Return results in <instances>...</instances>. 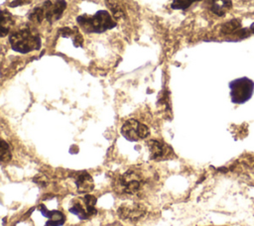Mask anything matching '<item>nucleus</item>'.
I'll return each mask as SVG.
<instances>
[{
    "instance_id": "obj_17",
    "label": "nucleus",
    "mask_w": 254,
    "mask_h": 226,
    "mask_svg": "<svg viewBox=\"0 0 254 226\" xmlns=\"http://www.w3.org/2000/svg\"><path fill=\"white\" fill-rule=\"evenodd\" d=\"M10 159H11L10 147L4 140H2V142H1V161L3 163H6V162L10 161Z\"/></svg>"
},
{
    "instance_id": "obj_11",
    "label": "nucleus",
    "mask_w": 254,
    "mask_h": 226,
    "mask_svg": "<svg viewBox=\"0 0 254 226\" xmlns=\"http://www.w3.org/2000/svg\"><path fill=\"white\" fill-rule=\"evenodd\" d=\"M42 214L49 218L46 226H62L65 221V216L63 212L59 210H48L44 204L39 206Z\"/></svg>"
},
{
    "instance_id": "obj_13",
    "label": "nucleus",
    "mask_w": 254,
    "mask_h": 226,
    "mask_svg": "<svg viewBox=\"0 0 254 226\" xmlns=\"http://www.w3.org/2000/svg\"><path fill=\"white\" fill-rule=\"evenodd\" d=\"M1 14V36L4 37L10 31L11 27L14 24V21L11 14L7 10H2Z\"/></svg>"
},
{
    "instance_id": "obj_2",
    "label": "nucleus",
    "mask_w": 254,
    "mask_h": 226,
    "mask_svg": "<svg viewBox=\"0 0 254 226\" xmlns=\"http://www.w3.org/2000/svg\"><path fill=\"white\" fill-rule=\"evenodd\" d=\"M79 27L86 33H103L116 26V22L105 10H99L93 15H80L76 18Z\"/></svg>"
},
{
    "instance_id": "obj_5",
    "label": "nucleus",
    "mask_w": 254,
    "mask_h": 226,
    "mask_svg": "<svg viewBox=\"0 0 254 226\" xmlns=\"http://www.w3.org/2000/svg\"><path fill=\"white\" fill-rule=\"evenodd\" d=\"M96 197L90 194H85L81 198H77L71 202L69 212L76 215L79 219H88L96 213Z\"/></svg>"
},
{
    "instance_id": "obj_9",
    "label": "nucleus",
    "mask_w": 254,
    "mask_h": 226,
    "mask_svg": "<svg viewBox=\"0 0 254 226\" xmlns=\"http://www.w3.org/2000/svg\"><path fill=\"white\" fill-rule=\"evenodd\" d=\"M147 145L150 151V158L152 160L162 161L174 156V152L172 148L161 141L150 140L148 141Z\"/></svg>"
},
{
    "instance_id": "obj_16",
    "label": "nucleus",
    "mask_w": 254,
    "mask_h": 226,
    "mask_svg": "<svg viewBox=\"0 0 254 226\" xmlns=\"http://www.w3.org/2000/svg\"><path fill=\"white\" fill-rule=\"evenodd\" d=\"M196 1H199V0H173L171 7L177 10H185Z\"/></svg>"
},
{
    "instance_id": "obj_8",
    "label": "nucleus",
    "mask_w": 254,
    "mask_h": 226,
    "mask_svg": "<svg viewBox=\"0 0 254 226\" xmlns=\"http://www.w3.org/2000/svg\"><path fill=\"white\" fill-rule=\"evenodd\" d=\"M147 209L144 204L139 202L133 203H123L118 207L117 213L121 219L124 220H138L143 217L146 213Z\"/></svg>"
},
{
    "instance_id": "obj_4",
    "label": "nucleus",
    "mask_w": 254,
    "mask_h": 226,
    "mask_svg": "<svg viewBox=\"0 0 254 226\" xmlns=\"http://www.w3.org/2000/svg\"><path fill=\"white\" fill-rule=\"evenodd\" d=\"M230 96L233 103H244L252 96L254 90V82L247 78L241 77L232 80L229 83Z\"/></svg>"
},
{
    "instance_id": "obj_18",
    "label": "nucleus",
    "mask_w": 254,
    "mask_h": 226,
    "mask_svg": "<svg viewBox=\"0 0 254 226\" xmlns=\"http://www.w3.org/2000/svg\"><path fill=\"white\" fill-rule=\"evenodd\" d=\"M82 36L79 34V32L75 29L74 33L72 35V43L74 45V47H81L82 46Z\"/></svg>"
},
{
    "instance_id": "obj_15",
    "label": "nucleus",
    "mask_w": 254,
    "mask_h": 226,
    "mask_svg": "<svg viewBox=\"0 0 254 226\" xmlns=\"http://www.w3.org/2000/svg\"><path fill=\"white\" fill-rule=\"evenodd\" d=\"M29 20L32 21V22H35V23H42L44 20H45V16H44V13H43V9L40 6H37L35 7L29 14Z\"/></svg>"
},
{
    "instance_id": "obj_19",
    "label": "nucleus",
    "mask_w": 254,
    "mask_h": 226,
    "mask_svg": "<svg viewBox=\"0 0 254 226\" xmlns=\"http://www.w3.org/2000/svg\"><path fill=\"white\" fill-rule=\"evenodd\" d=\"M32 0H13L9 5H10V7H18V6H21L23 4H28Z\"/></svg>"
},
{
    "instance_id": "obj_12",
    "label": "nucleus",
    "mask_w": 254,
    "mask_h": 226,
    "mask_svg": "<svg viewBox=\"0 0 254 226\" xmlns=\"http://www.w3.org/2000/svg\"><path fill=\"white\" fill-rule=\"evenodd\" d=\"M207 8L217 16H224L231 8L230 0H205Z\"/></svg>"
},
{
    "instance_id": "obj_1",
    "label": "nucleus",
    "mask_w": 254,
    "mask_h": 226,
    "mask_svg": "<svg viewBox=\"0 0 254 226\" xmlns=\"http://www.w3.org/2000/svg\"><path fill=\"white\" fill-rule=\"evenodd\" d=\"M147 184V179L140 171L130 170L113 180V189L118 194L138 195Z\"/></svg>"
},
{
    "instance_id": "obj_14",
    "label": "nucleus",
    "mask_w": 254,
    "mask_h": 226,
    "mask_svg": "<svg viewBox=\"0 0 254 226\" xmlns=\"http://www.w3.org/2000/svg\"><path fill=\"white\" fill-rule=\"evenodd\" d=\"M240 23L237 20H231L229 22H226L225 24L222 25L221 27V33L225 34V35H229V34H234L240 30Z\"/></svg>"
},
{
    "instance_id": "obj_7",
    "label": "nucleus",
    "mask_w": 254,
    "mask_h": 226,
    "mask_svg": "<svg viewBox=\"0 0 254 226\" xmlns=\"http://www.w3.org/2000/svg\"><path fill=\"white\" fill-rule=\"evenodd\" d=\"M45 20L49 23H53L62 18L64 11L66 8V2L64 0H47L41 5Z\"/></svg>"
},
{
    "instance_id": "obj_10",
    "label": "nucleus",
    "mask_w": 254,
    "mask_h": 226,
    "mask_svg": "<svg viewBox=\"0 0 254 226\" xmlns=\"http://www.w3.org/2000/svg\"><path fill=\"white\" fill-rule=\"evenodd\" d=\"M74 183L77 192L79 193H88L93 189L94 186V182L91 175L84 170L76 173V175L74 176Z\"/></svg>"
},
{
    "instance_id": "obj_6",
    "label": "nucleus",
    "mask_w": 254,
    "mask_h": 226,
    "mask_svg": "<svg viewBox=\"0 0 254 226\" xmlns=\"http://www.w3.org/2000/svg\"><path fill=\"white\" fill-rule=\"evenodd\" d=\"M149 128L135 119L127 120L121 127L122 136L131 142L145 139L149 136Z\"/></svg>"
},
{
    "instance_id": "obj_3",
    "label": "nucleus",
    "mask_w": 254,
    "mask_h": 226,
    "mask_svg": "<svg viewBox=\"0 0 254 226\" xmlns=\"http://www.w3.org/2000/svg\"><path fill=\"white\" fill-rule=\"evenodd\" d=\"M9 43L12 50L21 54H28L37 51L41 47V38L35 31L24 28L14 31L9 36Z\"/></svg>"
},
{
    "instance_id": "obj_20",
    "label": "nucleus",
    "mask_w": 254,
    "mask_h": 226,
    "mask_svg": "<svg viewBox=\"0 0 254 226\" xmlns=\"http://www.w3.org/2000/svg\"><path fill=\"white\" fill-rule=\"evenodd\" d=\"M250 31H251V32L254 34V23H253V24L250 26Z\"/></svg>"
}]
</instances>
